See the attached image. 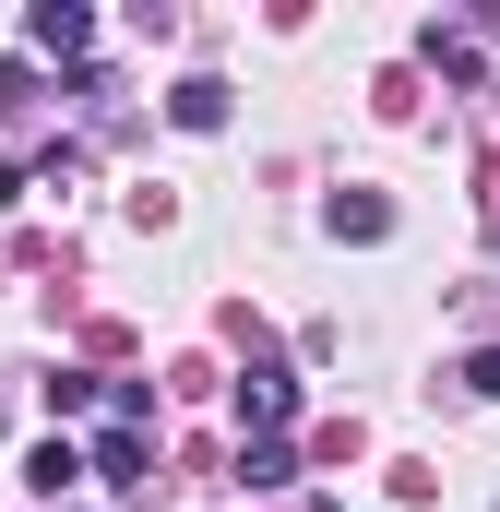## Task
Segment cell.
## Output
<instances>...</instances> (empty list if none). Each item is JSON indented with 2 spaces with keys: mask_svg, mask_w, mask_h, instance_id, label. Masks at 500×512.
<instances>
[{
  "mask_svg": "<svg viewBox=\"0 0 500 512\" xmlns=\"http://www.w3.org/2000/svg\"><path fill=\"white\" fill-rule=\"evenodd\" d=\"M143 465H155V441L120 429V417H108V429H96V453H84V477H108V489H143Z\"/></svg>",
  "mask_w": 500,
  "mask_h": 512,
  "instance_id": "obj_3",
  "label": "cell"
},
{
  "mask_svg": "<svg viewBox=\"0 0 500 512\" xmlns=\"http://www.w3.org/2000/svg\"><path fill=\"white\" fill-rule=\"evenodd\" d=\"M167 120H179V131H227V84H215V72H191V84L167 96Z\"/></svg>",
  "mask_w": 500,
  "mask_h": 512,
  "instance_id": "obj_4",
  "label": "cell"
},
{
  "mask_svg": "<svg viewBox=\"0 0 500 512\" xmlns=\"http://www.w3.org/2000/svg\"><path fill=\"white\" fill-rule=\"evenodd\" d=\"M72 477H84V453H72V441H36V453H24V489H36V501H60Z\"/></svg>",
  "mask_w": 500,
  "mask_h": 512,
  "instance_id": "obj_5",
  "label": "cell"
},
{
  "mask_svg": "<svg viewBox=\"0 0 500 512\" xmlns=\"http://www.w3.org/2000/svg\"><path fill=\"white\" fill-rule=\"evenodd\" d=\"M239 489H298V453H286V441H250V453H239Z\"/></svg>",
  "mask_w": 500,
  "mask_h": 512,
  "instance_id": "obj_7",
  "label": "cell"
},
{
  "mask_svg": "<svg viewBox=\"0 0 500 512\" xmlns=\"http://www.w3.org/2000/svg\"><path fill=\"white\" fill-rule=\"evenodd\" d=\"M24 36H36L48 60H84V48H96V12H84V0H36V12H24Z\"/></svg>",
  "mask_w": 500,
  "mask_h": 512,
  "instance_id": "obj_2",
  "label": "cell"
},
{
  "mask_svg": "<svg viewBox=\"0 0 500 512\" xmlns=\"http://www.w3.org/2000/svg\"><path fill=\"white\" fill-rule=\"evenodd\" d=\"M36 393H48V417H84V405H96V370H48Z\"/></svg>",
  "mask_w": 500,
  "mask_h": 512,
  "instance_id": "obj_8",
  "label": "cell"
},
{
  "mask_svg": "<svg viewBox=\"0 0 500 512\" xmlns=\"http://www.w3.org/2000/svg\"><path fill=\"white\" fill-rule=\"evenodd\" d=\"M334 239H393V203L381 191H334Z\"/></svg>",
  "mask_w": 500,
  "mask_h": 512,
  "instance_id": "obj_6",
  "label": "cell"
},
{
  "mask_svg": "<svg viewBox=\"0 0 500 512\" xmlns=\"http://www.w3.org/2000/svg\"><path fill=\"white\" fill-rule=\"evenodd\" d=\"M286 417H298V370H286V358H250V370H239V429L274 441Z\"/></svg>",
  "mask_w": 500,
  "mask_h": 512,
  "instance_id": "obj_1",
  "label": "cell"
},
{
  "mask_svg": "<svg viewBox=\"0 0 500 512\" xmlns=\"http://www.w3.org/2000/svg\"><path fill=\"white\" fill-rule=\"evenodd\" d=\"M465 393H489V405H500V346H477V358H465Z\"/></svg>",
  "mask_w": 500,
  "mask_h": 512,
  "instance_id": "obj_9",
  "label": "cell"
}]
</instances>
